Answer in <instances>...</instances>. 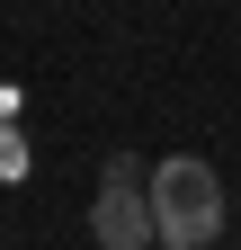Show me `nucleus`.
<instances>
[{"label": "nucleus", "mask_w": 241, "mask_h": 250, "mask_svg": "<svg viewBox=\"0 0 241 250\" xmlns=\"http://www.w3.org/2000/svg\"><path fill=\"white\" fill-rule=\"evenodd\" d=\"M143 197H152V232L170 250H205L223 232V179L197 161V152H170V161L143 179Z\"/></svg>", "instance_id": "1"}, {"label": "nucleus", "mask_w": 241, "mask_h": 250, "mask_svg": "<svg viewBox=\"0 0 241 250\" xmlns=\"http://www.w3.org/2000/svg\"><path fill=\"white\" fill-rule=\"evenodd\" d=\"M89 232H99V250H143V241H152V197H143V170L134 161L107 170L99 206H89Z\"/></svg>", "instance_id": "2"}, {"label": "nucleus", "mask_w": 241, "mask_h": 250, "mask_svg": "<svg viewBox=\"0 0 241 250\" xmlns=\"http://www.w3.org/2000/svg\"><path fill=\"white\" fill-rule=\"evenodd\" d=\"M18 170H27V143L9 134V125H0V179H18Z\"/></svg>", "instance_id": "3"}]
</instances>
